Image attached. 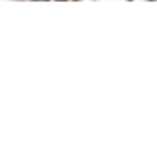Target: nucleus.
Listing matches in <instances>:
<instances>
[{
	"label": "nucleus",
	"mask_w": 157,
	"mask_h": 159,
	"mask_svg": "<svg viewBox=\"0 0 157 159\" xmlns=\"http://www.w3.org/2000/svg\"><path fill=\"white\" fill-rule=\"evenodd\" d=\"M149 2H154V0H149Z\"/></svg>",
	"instance_id": "nucleus-1"
}]
</instances>
